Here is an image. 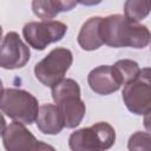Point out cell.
Returning a JSON list of instances; mask_svg holds the SVG:
<instances>
[{"instance_id":"1","label":"cell","mask_w":151,"mask_h":151,"mask_svg":"<svg viewBox=\"0 0 151 151\" xmlns=\"http://www.w3.org/2000/svg\"><path fill=\"white\" fill-rule=\"evenodd\" d=\"M99 35L103 44L111 47L144 48L150 42V31L142 24L129 21L122 14L101 18Z\"/></svg>"},{"instance_id":"2","label":"cell","mask_w":151,"mask_h":151,"mask_svg":"<svg viewBox=\"0 0 151 151\" xmlns=\"http://www.w3.org/2000/svg\"><path fill=\"white\" fill-rule=\"evenodd\" d=\"M52 88V98L59 109L64 126H78L85 116V104L80 99V87L73 79H63Z\"/></svg>"},{"instance_id":"3","label":"cell","mask_w":151,"mask_h":151,"mask_svg":"<svg viewBox=\"0 0 151 151\" xmlns=\"http://www.w3.org/2000/svg\"><path fill=\"white\" fill-rule=\"evenodd\" d=\"M0 110L17 123L32 124L35 122L39 105L37 98L20 88H6L0 97Z\"/></svg>"},{"instance_id":"4","label":"cell","mask_w":151,"mask_h":151,"mask_svg":"<svg viewBox=\"0 0 151 151\" xmlns=\"http://www.w3.org/2000/svg\"><path fill=\"white\" fill-rule=\"evenodd\" d=\"M116 142L114 129L105 122L96 123L71 133L68 146L72 151H104Z\"/></svg>"},{"instance_id":"5","label":"cell","mask_w":151,"mask_h":151,"mask_svg":"<svg viewBox=\"0 0 151 151\" xmlns=\"http://www.w3.org/2000/svg\"><path fill=\"white\" fill-rule=\"evenodd\" d=\"M72 52L64 47L53 48L44 59L34 66L35 78L45 86L53 87L64 79L72 65Z\"/></svg>"},{"instance_id":"6","label":"cell","mask_w":151,"mask_h":151,"mask_svg":"<svg viewBox=\"0 0 151 151\" xmlns=\"http://www.w3.org/2000/svg\"><path fill=\"white\" fill-rule=\"evenodd\" d=\"M123 99L129 109L134 114H149L151 111V83L150 68L140 70L139 76L126 84L123 88Z\"/></svg>"},{"instance_id":"7","label":"cell","mask_w":151,"mask_h":151,"mask_svg":"<svg viewBox=\"0 0 151 151\" xmlns=\"http://www.w3.org/2000/svg\"><path fill=\"white\" fill-rule=\"evenodd\" d=\"M67 32V26L58 20L31 21L22 28V35L28 45L35 50L42 51L47 45L59 41Z\"/></svg>"},{"instance_id":"8","label":"cell","mask_w":151,"mask_h":151,"mask_svg":"<svg viewBox=\"0 0 151 151\" xmlns=\"http://www.w3.org/2000/svg\"><path fill=\"white\" fill-rule=\"evenodd\" d=\"M31 57V51L17 32H8L0 42V67L14 70L24 67Z\"/></svg>"},{"instance_id":"9","label":"cell","mask_w":151,"mask_h":151,"mask_svg":"<svg viewBox=\"0 0 151 151\" xmlns=\"http://www.w3.org/2000/svg\"><path fill=\"white\" fill-rule=\"evenodd\" d=\"M2 143L7 151H34L38 140L24 124L14 122L5 129Z\"/></svg>"},{"instance_id":"10","label":"cell","mask_w":151,"mask_h":151,"mask_svg":"<svg viewBox=\"0 0 151 151\" xmlns=\"http://www.w3.org/2000/svg\"><path fill=\"white\" fill-rule=\"evenodd\" d=\"M87 83L90 88L101 96L111 94L118 91L122 83L112 66L101 65L93 68L87 77Z\"/></svg>"},{"instance_id":"11","label":"cell","mask_w":151,"mask_h":151,"mask_svg":"<svg viewBox=\"0 0 151 151\" xmlns=\"http://www.w3.org/2000/svg\"><path fill=\"white\" fill-rule=\"evenodd\" d=\"M35 122L38 129L45 134H58L64 127L61 114L54 104H45L39 106Z\"/></svg>"},{"instance_id":"12","label":"cell","mask_w":151,"mask_h":151,"mask_svg":"<svg viewBox=\"0 0 151 151\" xmlns=\"http://www.w3.org/2000/svg\"><path fill=\"white\" fill-rule=\"evenodd\" d=\"M100 20V17H92L83 24L78 33V44L83 50L93 51L103 45V41L99 35Z\"/></svg>"},{"instance_id":"13","label":"cell","mask_w":151,"mask_h":151,"mask_svg":"<svg viewBox=\"0 0 151 151\" xmlns=\"http://www.w3.org/2000/svg\"><path fill=\"white\" fill-rule=\"evenodd\" d=\"M77 6L76 1H60V0H34L32 1L33 13L42 19V21L51 20L60 12H66Z\"/></svg>"},{"instance_id":"14","label":"cell","mask_w":151,"mask_h":151,"mask_svg":"<svg viewBox=\"0 0 151 151\" xmlns=\"http://www.w3.org/2000/svg\"><path fill=\"white\" fill-rule=\"evenodd\" d=\"M151 9V1L149 0H127L124 4V17L134 24H139Z\"/></svg>"},{"instance_id":"15","label":"cell","mask_w":151,"mask_h":151,"mask_svg":"<svg viewBox=\"0 0 151 151\" xmlns=\"http://www.w3.org/2000/svg\"><path fill=\"white\" fill-rule=\"evenodd\" d=\"M122 83V85H126L130 81L134 80L139 73H140V67L139 65L130 59H122L118 60L113 66H112Z\"/></svg>"},{"instance_id":"16","label":"cell","mask_w":151,"mask_h":151,"mask_svg":"<svg viewBox=\"0 0 151 151\" xmlns=\"http://www.w3.org/2000/svg\"><path fill=\"white\" fill-rule=\"evenodd\" d=\"M129 151H151V136L149 132H134L127 142Z\"/></svg>"},{"instance_id":"17","label":"cell","mask_w":151,"mask_h":151,"mask_svg":"<svg viewBox=\"0 0 151 151\" xmlns=\"http://www.w3.org/2000/svg\"><path fill=\"white\" fill-rule=\"evenodd\" d=\"M34 151H55V149L50 144H46L44 142H39L38 140V144H37Z\"/></svg>"},{"instance_id":"18","label":"cell","mask_w":151,"mask_h":151,"mask_svg":"<svg viewBox=\"0 0 151 151\" xmlns=\"http://www.w3.org/2000/svg\"><path fill=\"white\" fill-rule=\"evenodd\" d=\"M5 129H6V120H5L4 116L0 113V136L4 133Z\"/></svg>"},{"instance_id":"19","label":"cell","mask_w":151,"mask_h":151,"mask_svg":"<svg viewBox=\"0 0 151 151\" xmlns=\"http://www.w3.org/2000/svg\"><path fill=\"white\" fill-rule=\"evenodd\" d=\"M2 92H4V86H2V81H1V79H0V97H1Z\"/></svg>"},{"instance_id":"20","label":"cell","mask_w":151,"mask_h":151,"mask_svg":"<svg viewBox=\"0 0 151 151\" xmlns=\"http://www.w3.org/2000/svg\"><path fill=\"white\" fill-rule=\"evenodd\" d=\"M1 37H2V27L0 25V39H1Z\"/></svg>"}]
</instances>
